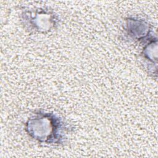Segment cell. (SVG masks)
<instances>
[{"instance_id":"obj_1","label":"cell","mask_w":158,"mask_h":158,"mask_svg":"<svg viewBox=\"0 0 158 158\" xmlns=\"http://www.w3.org/2000/svg\"><path fill=\"white\" fill-rule=\"evenodd\" d=\"M62 120L53 114L38 112L28 119L25 124L27 134L39 143L60 144L65 138V127Z\"/></svg>"},{"instance_id":"obj_2","label":"cell","mask_w":158,"mask_h":158,"mask_svg":"<svg viewBox=\"0 0 158 158\" xmlns=\"http://www.w3.org/2000/svg\"><path fill=\"white\" fill-rule=\"evenodd\" d=\"M23 24L30 30L39 33H46L57 25L58 19L55 13L46 9H24L22 14Z\"/></svg>"}]
</instances>
